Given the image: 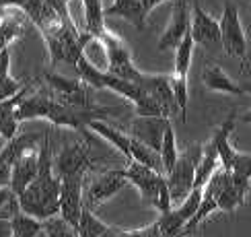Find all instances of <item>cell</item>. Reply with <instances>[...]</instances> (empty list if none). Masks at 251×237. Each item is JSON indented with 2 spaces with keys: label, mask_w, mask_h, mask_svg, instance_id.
Segmentation results:
<instances>
[{
  "label": "cell",
  "mask_w": 251,
  "mask_h": 237,
  "mask_svg": "<svg viewBox=\"0 0 251 237\" xmlns=\"http://www.w3.org/2000/svg\"><path fill=\"white\" fill-rule=\"evenodd\" d=\"M109 113V109H78L72 107L68 103L56 99L51 93L44 91H33V93H25V97L21 99L19 107H17V120L19 124L25 120H35V118H44L56 126L68 128L85 134V138L91 140L89 136V122L91 120H101Z\"/></svg>",
  "instance_id": "6da1fadb"
},
{
  "label": "cell",
  "mask_w": 251,
  "mask_h": 237,
  "mask_svg": "<svg viewBox=\"0 0 251 237\" xmlns=\"http://www.w3.org/2000/svg\"><path fill=\"white\" fill-rule=\"evenodd\" d=\"M19 204L21 211L39 221L60 214V178L54 169V157H51L48 134H44V140H41L37 175L19 194Z\"/></svg>",
  "instance_id": "7a4b0ae2"
},
{
  "label": "cell",
  "mask_w": 251,
  "mask_h": 237,
  "mask_svg": "<svg viewBox=\"0 0 251 237\" xmlns=\"http://www.w3.org/2000/svg\"><path fill=\"white\" fill-rule=\"evenodd\" d=\"M124 173H126V180L134 184V188L140 192L144 200H149L159 211V214H165L173 209V200H171L165 173L154 171L138 161H128V167H124Z\"/></svg>",
  "instance_id": "3957f363"
},
{
  "label": "cell",
  "mask_w": 251,
  "mask_h": 237,
  "mask_svg": "<svg viewBox=\"0 0 251 237\" xmlns=\"http://www.w3.org/2000/svg\"><path fill=\"white\" fill-rule=\"evenodd\" d=\"M76 75H78V79L85 80L93 91L107 89V91L118 93L120 97L130 99L132 103H138L144 95V89L140 85H136V82H132V80H126V79L113 75V72H109V70H101L97 66H93L85 56H80L78 62H76Z\"/></svg>",
  "instance_id": "277c9868"
},
{
  "label": "cell",
  "mask_w": 251,
  "mask_h": 237,
  "mask_svg": "<svg viewBox=\"0 0 251 237\" xmlns=\"http://www.w3.org/2000/svg\"><path fill=\"white\" fill-rule=\"evenodd\" d=\"M200 153H202V147H198V144L185 149L183 153H179V157H177L175 167L165 175L167 185H169V194H171L173 206H177L181 200H185L187 194L194 190L196 165H198V159H200Z\"/></svg>",
  "instance_id": "5b68a950"
},
{
  "label": "cell",
  "mask_w": 251,
  "mask_h": 237,
  "mask_svg": "<svg viewBox=\"0 0 251 237\" xmlns=\"http://www.w3.org/2000/svg\"><path fill=\"white\" fill-rule=\"evenodd\" d=\"M218 25H221V50L226 56L239 58L241 62H245L247 37L243 33L239 8L235 2H231V0H225V8H223L221 19H218Z\"/></svg>",
  "instance_id": "8992f818"
},
{
  "label": "cell",
  "mask_w": 251,
  "mask_h": 237,
  "mask_svg": "<svg viewBox=\"0 0 251 237\" xmlns=\"http://www.w3.org/2000/svg\"><path fill=\"white\" fill-rule=\"evenodd\" d=\"M44 79L56 99L78 109H97L95 101H93V89L82 79H68L64 75H56V72H48Z\"/></svg>",
  "instance_id": "52a82bcc"
},
{
  "label": "cell",
  "mask_w": 251,
  "mask_h": 237,
  "mask_svg": "<svg viewBox=\"0 0 251 237\" xmlns=\"http://www.w3.org/2000/svg\"><path fill=\"white\" fill-rule=\"evenodd\" d=\"M128 180H126L124 169H105L87 182L85 178V190H82V202H85L87 209L95 211L99 204L107 202L109 198H113L116 194H120Z\"/></svg>",
  "instance_id": "ba28073f"
},
{
  "label": "cell",
  "mask_w": 251,
  "mask_h": 237,
  "mask_svg": "<svg viewBox=\"0 0 251 237\" xmlns=\"http://www.w3.org/2000/svg\"><path fill=\"white\" fill-rule=\"evenodd\" d=\"M87 173H70L60 178V216L78 229L80 214L85 209L82 202V190H85Z\"/></svg>",
  "instance_id": "9c48e42d"
},
{
  "label": "cell",
  "mask_w": 251,
  "mask_h": 237,
  "mask_svg": "<svg viewBox=\"0 0 251 237\" xmlns=\"http://www.w3.org/2000/svg\"><path fill=\"white\" fill-rule=\"evenodd\" d=\"M103 41H105V48H107V70L138 85L142 70L134 66L130 48L126 46L113 31H107V33L103 35Z\"/></svg>",
  "instance_id": "30bf717a"
},
{
  "label": "cell",
  "mask_w": 251,
  "mask_h": 237,
  "mask_svg": "<svg viewBox=\"0 0 251 237\" xmlns=\"http://www.w3.org/2000/svg\"><path fill=\"white\" fill-rule=\"evenodd\" d=\"M190 25H192V8H190V0H173L171 6V17L167 29L163 31V35L159 39V50H175L181 44V39L190 33Z\"/></svg>",
  "instance_id": "8fae6325"
},
{
  "label": "cell",
  "mask_w": 251,
  "mask_h": 237,
  "mask_svg": "<svg viewBox=\"0 0 251 237\" xmlns=\"http://www.w3.org/2000/svg\"><path fill=\"white\" fill-rule=\"evenodd\" d=\"M190 8H192L190 35L194 44H200L208 50L221 48V25H218V19L208 15L198 0H190Z\"/></svg>",
  "instance_id": "7c38bea8"
},
{
  "label": "cell",
  "mask_w": 251,
  "mask_h": 237,
  "mask_svg": "<svg viewBox=\"0 0 251 237\" xmlns=\"http://www.w3.org/2000/svg\"><path fill=\"white\" fill-rule=\"evenodd\" d=\"M91 144L89 140L80 142V140H72L66 142L62 151L58 153V157L54 161V169L56 175L62 178V175H70V173H87L93 167L91 161Z\"/></svg>",
  "instance_id": "4fadbf2b"
},
{
  "label": "cell",
  "mask_w": 251,
  "mask_h": 237,
  "mask_svg": "<svg viewBox=\"0 0 251 237\" xmlns=\"http://www.w3.org/2000/svg\"><path fill=\"white\" fill-rule=\"evenodd\" d=\"M152 8H156L154 0H109L105 4V19L122 17L142 31L146 27V17L151 15Z\"/></svg>",
  "instance_id": "5bb4252c"
},
{
  "label": "cell",
  "mask_w": 251,
  "mask_h": 237,
  "mask_svg": "<svg viewBox=\"0 0 251 237\" xmlns=\"http://www.w3.org/2000/svg\"><path fill=\"white\" fill-rule=\"evenodd\" d=\"M138 85L149 93V95L159 101V105L167 111V116H173V113L179 111L173 97V89H171V77L169 75H151V72H142Z\"/></svg>",
  "instance_id": "9a60e30c"
},
{
  "label": "cell",
  "mask_w": 251,
  "mask_h": 237,
  "mask_svg": "<svg viewBox=\"0 0 251 237\" xmlns=\"http://www.w3.org/2000/svg\"><path fill=\"white\" fill-rule=\"evenodd\" d=\"M171 118H142L138 116L132 122L130 128V136L138 138L140 142L149 144L151 149L161 153V144H163V134H165V126Z\"/></svg>",
  "instance_id": "2e32d148"
},
{
  "label": "cell",
  "mask_w": 251,
  "mask_h": 237,
  "mask_svg": "<svg viewBox=\"0 0 251 237\" xmlns=\"http://www.w3.org/2000/svg\"><path fill=\"white\" fill-rule=\"evenodd\" d=\"M27 21L29 17L21 8H15V6L0 8V52L10 50L13 41L21 37V33L25 31Z\"/></svg>",
  "instance_id": "e0dca14e"
},
{
  "label": "cell",
  "mask_w": 251,
  "mask_h": 237,
  "mask_svg": "<svg viewBox=\"0 0 251 237\" xmlns=\"http://www.w3.org/2000/svg\"><path fill=\"white\" fill-rule=\"evenodd\" d=\"M25 93H27V87H23L19 93H15V95H10V97L0 101V136H2L4 140L15 138L19 134L17 107H19L21 99L25 97Z\"/></svg>",
  "instance_id": "ac0fdd59"
},
{
  "label": "cell",
  "mask_w": 251,
  "mask_h": 237,
  "mask_svg": "<svg viewBox=\"0 0 251 237\" xmlns=\"http://www.w3.org/2000/svg\"><path fill=\"white\" fill-rule=\"evenodd\" d=\"M202 80H204L206 89H210V91L226 93V95H243L241 82H235L221 66H216V64H210V66L204 68Z\"/></svg>",
  "instance_id": "d6986e66"
},
{
  "label": "cell",
  "mask_w": 251,
  "mask_h": 237,
  "mask_svg": "<svg viewBox=\"0 0 251 237\" xmlns=\"http://www.w3.org/2000/svg\"><path fill=\"white\" fill-rule=\"evenodd\" d=\"M89 130H93L95 134H99L101 138L109 140L113 147H116L124 157L126 161H132V151H130V134L124 132V130H118L116 126H111V124L103 122V120H91L89 122Z\"/></svg>",
  "instance_id": "ffe728a7"
},
{
  "label": "cell",
  "mask_w": 251,
  "mask_h": 237,
  "mask_svg": "<svg viewBox=\"0 0 251 237\" xmlns=\"http://www.w3.org/2000/svg\"><path fill=\"white\" fill-rule=\"evenodd\" d=\"M82 13H85V31L91 35L103 37L107 33L105 23V2L103 0H80Z\"/></svg>",
  "instance_id": "44dd1931"
},
{
  "label": "cell",
  "mask_w": 251,
  "mask_h": 237,
  "mask_svg": "<svg viewBox=\"0 0 251 237\" xmlns=\"http://www.w3.org/2000/svg\"><path fill=\"white\" fill-rule=\"evenodd\" d=\"M78 233L85 237H124V231L118 227H109L107 223L99 221L95 212L91 209H82L80 223H78Z\"/></svg>",
  "instance_id": "7402d4cb"
},
{
  "label": "cell",
  "mask_w": 251,
  "mask_h": 237,
  "mask_svg": "<svg viewBox=\"0 0 251 237\" xmlns=\"http://www.w3.org/2000/svg\"><path fill=\"white\" fill-rule=\"evenodd\" d=\"M231 175H233V185L243 196H247L249 182H251V153L237 151L235 161L231 165Z\"/></svg>",
  "instance_id": "603a6c76"
},
{
  "label": "cell",
  "mask_w": 251,
  "mask_h": 237,
  "mask_svg": "<svg viewBox=\"0 0 251 237\" xmlns=\"http://www.w3.org/2000/svg\"><path fill=\"white\" fill-rule=\"evenodd\" d=\"M194 48H196L194 39L187 33L181 39V44L175 48V66H173L171 75H175L181 80H187V75H190V68H192V60H194Z\"/></svg>",
  "instance_id": "cb8c5ba5"
},
{
  "label": "cell",
  "mask_w": 251,
  "mask_h": 237,
  "mask_svg": "<svg viewBox=\"0 0 251 237\" xmlns=\"http://www.w3.org/2000/svg\"><path fill=\"white\" fill-rule=\"evenodd\" d=\"M130 151H132V161H138L142 165H146V167H151L154 171H161L165 173L163 169V159H161V153L151 149L149 144L140 142L138 138L130 136Z\"/></svg>",
  "instance_id": "d4e9b609"
},
{
  "label": "cell",
  "mask_w": 251,
  "mask_h": 237,
  "mask_svg": "<svg viewBox=\"0 0 251 237\" xmlns=\"http://www.w3.org/2000/svg\"><path fill=\"white\" fill-rule=\"evenodd\" d=\"M25 85L10 77V50H2L0 52V101L15 95Z\"/></svg>",
  "instance_id": "484cf974"
},
{
  "label": "cell",
  "mask_w": 251,
  "mask_h": 237,
  "mask_svg": "<svg viewBox=\"0 0 251 237\" xmlns=\"http://www.w3.org/2000/svg\"><path fill=\"white\" fill-rule=\"evenodd\" d=\"M179 157V151H177V140H175V130L171 120L167 122L165 126V134H163V144H161V159H163V169L165 175L175 167V161Z\"/></svg>",
  "instance_id": "4316f807"
},
{
  "label": "cell",
  "mask_w": 251,
  "mask_h": 237,
  "mask_svg": "<svg viewBox=\"0 0 251 237\" xmlns=\"http://www.w3.org/2000/svg\"><path fill=\"white\" fill-rule=\"evenodd\" d=\"M10 225H13V233L17 237H35L39 231H44V221H39L23 211L10 219Z\"/></svg>",
  "instance_id": "83f0119b"
},
{
  "label": "cell",
  "mask_w": 251,
  "mask_h": 237,
  "mask_svg": "<svg viewBox=\"0 0 251 237\" xmlns=\"http://www.w3.org/2000/svg\"><path fill=\"white\" fill-rule=\"evenodd\" d=\"M156 223H159V229H161L163 237H181V235H185V225L187 223L175 212V209L161 214Z\"/></svg>",
  "instance_id": "f1b7e54d"
},
{
  "label": "cell",
  "mask_w": 251,
  "mask_h": 237,
  "mask_svg": "<svg viewBox=\"0 0 251 237\" xmlns=\"http://www.w3.org/2000/svg\"><path fill=\"white\" fill-rule=\"evenodd\" d=\"M243 200H245V196L233 185V175H231V182L225 185V190L218 194V198H216V202H218V211L235 212V209H237L239 204H243Z\"/></svg>",
  "instance_id": "f546056e"
},
{
  "label": "cell",
  "mask_w": 251,
  "mask_h": 237,
  "mask_svg": "<svg viewBox=\"0 0 251 237\" xmlns=\"http://www.w3.org/2000/svg\"><path fill=\"white\" fill-rule=\"evenodd\" d=\"M44 231L48 233V237H78V229L66 223L60 214L44 221Z\"/></svg>",
  "instance_id": "4dcf8cb0"
},
{
  "label": "cell",
  "mask_w": 251,
  "mask_h": 237,
  "mask_svg": "<svg viewBox=\"0 0 251 237\" xmlns=\"http://www.w3.org/2000/svg\"><path fill=\"white\" fill-rule=\"evenodd\" d=\"M202 192H204V188H194L190 194H187L185 200H181L177 206H173L175 212L179 214L185 223H190V219L196 214L198 206H200V200H202Z\"/></svg>",
  "instance_id": "1f68e13d"
},
{
  "label": "cell",
  "mask_w": 251,
  "mask_h": 237,
  "mask_svg": "<svg viewBox=\"0 0 251 237\" xmlns=\"http://www.w3.org/2000/svg\"><path fill=\"white\" fill-rule=\"evenodd\" d=\"M124 237H163L161 229H159V223H152L144 229H136V231H124Z\"/></svg>",
  "instance_id": "d6a6232c"
},
{
  "label": "cell",
  "mask_w": 251,
  "mask_h": 237,
  "mask_svg": "<svg viewBox=\"0 0 251 237\" xmlns=\"http://www.w3.org/2000/svg\"><path fill=\"white\" fill-rule=\"evenodd\" d=\"M10 171H13V165L0 155V188L2 185H10Z\"/></svg>",
  "instance_id": "836d02e7"
},
{
  "label": "cell",
  "mask_w": 251,
  "mask_h": 237,
  "mask_svg": "<svg viewBox=\"0 0 251 237\" xmlns=\"http://www.w3.org/2000/svg\"><path fill=\"white\" fill-rule=\"evenodd\" d=\"M15 192H13V188H10V185H2V188H0V211L4 209V206L10 202L15 198Z\"/></svg>",
  "instance_id": "e575fe53"
},
{
  "label": "cell",
  "mask_w": 251,
  "mask_h": 237,
  "mask_svg": "<svg viewBox=\"0 0 251 237\" xmlns=\"http://www.w3.org/2000/svg\"><path fill=\"white\" fill-rule=\"evenodd\" d=\"M0 237H13V225H10V219H0Z\"/></svg>",
  "instance_id": "d590c367"
},
{
  "label": "cell",
  "mask_w": 251,
  "mask_h": 237,
  "mask_svg": "<svg viewBox=\"0 0 251 237\" xmlns=\"http://www.w3.org/2000/svg\"><path fill=\"white\" fill-rule=\"evenodd\" d=\"M237 120H241L243 124H251V109H249L247 113H243V116H241V118H237Z\"/></svg>",
  "instance_id": "8d00e7d4"
},
{
  "label": "cell",
  "mask_w": 251,
  "mask_h": 237,
  "mask_svg": "<svg viewBox=\"0 0 251 237\" xmlns=\"http://www.w3.org/2000/svg\"><path fill=\"white\" fill-rule=\"evenodd\" d=\"M241 87H243V93H249V95H251V80L241 82Z\"/></svg>",
  "instance_id": "74e56055"
},
{
  "label": "cell",
  "mask_w": 251,
  "mask_h": 237,
  "mask_svg": "<svg viewBox=\"0 0 251 237\" xmlns=\"http://www.w3.org/2000/svg\"><path fill=\"white\" fill-rule=\"evenodd\" d=\"M35 237H48V233H46V231H39Z\"/></svg>",
  "instance_id": "f35d334b"
},
{
  "label": "cell",
  "mask_w": 251,
  "mask_h": 237,
  "mask_svg": "<svg viewBox=\"0 0 251 237\" xmlns=\"http://www.w3.org/2000/svg\"><path fill=\"white\" fill-rule=\"evenodd\" d=\"M165 0H154V6H159V4H163Z\"/></svg>",
  "instance_id": "ab89813d"
},
{
  "label": "cell",
  "mask_w": 251,
  "mask_h": 237,
  "mask_svg": "<svg viewBox=\"0 0 251 237\" xmlns=\"http://www.w3.org/2000/svg\"><path fill=\"white\" fill-rule=\"evenodd\" d=\"M72 2H75V0H66V4H68V8H70V4H72Z\"/></svg>",
  "instance_id": "60d3db41"
},
{
  "label": "cell",
  "mask_w": 251,
  "mask_h": 237,
  "mask_svg": "<svg viewBox=\"0 0 251 237\" xmlns=\"http://www.w3.org/2000/svg\"><path fill=\"white\" fill-rule=\"evenodd\" d=\"M13 237H17V235H15V233H13Z\"/></svg>",
  "instance_id": "b9f144b4"
},
{
  "label": "cell",
  "mask_w": 251,
  "mask_h": 237,
  "mask_svg": "<svg viewBox=\"0 0 251 237\" xmlns=\"http://www.w3.org/2000/svg\"><path fill=\"white\" fill-rule=\"evenodd\" d=\"M107 2H109V0H107Z\"/></svg>",
  "instance_id": "7bdbcfd3"
}]
</instances>
